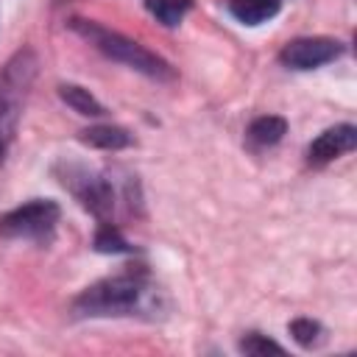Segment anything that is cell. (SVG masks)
Wrapping results in <instances>:
<instances>
[{"mask_svg":"<svg viewBox=\"0 0 357 357\" xmlns=\"http://www.w3.org/2000/svg\"><path fill=\"white\" fill-rule=\"evenodd\" d=\"M70 28L112 61H120V64H126V67H131V70H137L148 78H156V81H170L173 78V70L165 59H159L156 53H151L139 42L123 36L120 31H109L95 20H78V17L70 20Z\"/></svg>","mask_w":357,"mask_h":357,"instance_id":"6da1fadb","label":"cell"},{"mask_svg":"<svg viewBox=\"0 0 357 357\" xmlns=\"http://www.w3.org/2000/svg\"><path fill=\"white\" fill-rule=\"evenodd\" d=\"M148 296L145 271H123L86 287L75 298L78 315H131Z\"/></svg>","mask_w":357,"mask_h":357,"instance_id":"7a4b0ae2","label":"cell"},{"mask_svg":"<svg viewBox=\"0 0 357 357\" xmlns=\"http://www.w3.org/2000/svg\"><path fill=\"white\" fill-rule=\"evenodd\" d=\"M59 204L31 201L0 218V234L8 240H42L59 223Z\"/></svg>","mask_w":357,"mask_h":357,"instance_id":"3957f363","label":"cell"},{"mask_svg":"<svg viewBox=\"0 0 357 357\" xmlns=\"http://www.w3.org/2000/svg\"><path fill=\"white\" fill-rule=\"evenodd\" d=\"M340 53H343V47H340L337 39H329V36H301V39H293V42L284 45L282 61L287 67H293V70H315L321 64L335 61Z\"/></svg>","mask_w":357,"mask_h":357,"instance_id":"277c9868","label":"cell"},{"mask_svg":"<svg viewBox=\"0 0 357 357\" xmlns=\"http://www.w3.org/2000/svg\"><path fill=\"white\" fill-rule=\"evenodd\" d=\"M64 184H70V190L75 192V198L84 204V209H89L95 218H106L114 206V192H112V184L100 176H92V173H81L78 181L73 178H64Z\"/></svg>","mask_w":357,"mask_h":357,"instance_id":"5b68a950","label":"cell"},{"mask_svg":"<svg viewBox=\"0 0 357 357\" xmlns=\"http://www.w3.org/2000/svg\"><path fill=\"white\" fill-rule=\"evenodd\" d=\"M354 145H357V128L346 123V126L326 128V131L310 145L307 156H310L312 165H326V162H332V159H337V156L354 151Z\"/></svg>","mask_w":357,"mask_h":357,"instance_id":"8992f818","label":"cell"},{"mask_svg":"<svg viewBox=\"0 0 357 357\" xmlns=\"http://www.w3.org/2000/svg\"><path fill=\"white\" fill-rule=\"evenodd\" d=\"M229 11L243 25H262L279 14V0H229Z\"/></svg>","mask_w":357,"mask_h":357,"instance_id":"52a82bcc","label":"cell"},{"mask_svg":"<svg viewBox=\"0 0 357 357\" xmlns=\"http://www.w3.org/2000/svg\"><path fill=\"white\" fill-rule=\"evenodd\" d=\"M81 139L100 151H120V148L131 145V134L120 126H92V128L81 131Z\"/></svg>","mask_w":357,"mask_h":357,"instance_id":"ba28073f","label":"cell"},{"mask_svg":"<svg viewBox=\"0 0 357 357\" xmlns=\"http://www.w3.org/2000/svg\"><path fill=\"white\" fill-rule=\"evenodd\" d=\"M59 95H61V100H64L67 106H73L78 114H86V117H100V114H103L100 100H98L89 89H84V86H78V84H61V86H59Z\"/></svg>","mask_w":357,"mask_h":357,"instance_id":"9c48e42d","label":"cell"},{"mask_svg":"<svg viewBox=\"0 0 357 357\" xmlns=\"http://www.w3.org/2000/svg\"><path fill=\"white\" fill-rule=\"evenodd\" d=\"M287 134V123L276 114H265V117H257L251 126H248V139L254 145H276L282 137Z\"/></svg>","mask_w":357,"mask_h":357,"instance_id":"30bf717a","label":"cell"},{"mask_svg":"<svg viewBox=\"0 0 357 357\" xmlns=\"http://www.w3.org/2000/svg\"><path fill=\"white\" fill-rule=\"evenodd\" d=\"M148 11L167 28L178 25L184 20V14L192 8V0H145Z\"/></svg>","mask_w":357,"mask_h":357,"instance_id":"8fae6325","label":"cell"},{"mask_svg":"<svg viewBox=\"0 0 357 357\" xmlns=\"http://www.w3.org/2000/svg\"><path fill=\"white\" fill-rule=\"evenodd\" d=\"M95 248L103 254H120V251H128V243L123 240V234L112 223H103L95 234Z\"/></svg>","mask_w":357,"mask_h":357,"instance_id":"7c38bea8","label":"cell"},{"mask_svg":"<svg viewBox=\"0 0 357 357\" xmlns=\"http://www.w3.org/2000/svg\"><path fill=\"white\" fill-rule=\"evenodd\" d=\"M290 335H293L301 346H312V343H318V337H321V324H315V321H310V318H296V321L290 324Z\"/></svg>","mask_w":357,"mask_h":357,"instance_id":"4fadbf2b","label":"cell"},{"mask_svg":"<svg viewBox=\"0 0 357 357\" xmlns=\"http://www.w3.org/2000/svg\"><path fill=\"white\" fill-rule=\"evenodd\" d=\"M240 349H243L245 354H282V351H284L279 343H273V340H268V337H262V335H257V332L245 335V337L240 340Z\"/></svg>","mask_w":357,"mask_h":357,"instance_id":"5bb4252c","label":"cell"},{"mask_svg":"<svg viewBox=\"0 0 357 357\" xmlns=\"http://www.w3.org/2000/svg\"><path fill=\"white\" fill-rule=\"evenodd\" d=\"M6 139H8V137L0 131V162H3V156H6Z\"/></svg>","mask_w":357,"mask_h":357,"instance_id":"9a60e30c","label":"cell"}]
</instances>
